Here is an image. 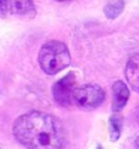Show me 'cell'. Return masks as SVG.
Masks as SVG:
<instances>
[{"mask_svg":"<svg viewBox=\"0 0 139 149\" xmlns=\"http://www.w3.org/2000/svg\"><path fill=\"white\" fill-rule=\"evenodd\" d=\"M13 135L27 149H62L65 144L63 125L57 118L39 111L19 116Z\"/></svg>","mask_w":139,"mask_h":149,"instance_id":"obj_1","label":"cell"},{"mask_svg":"<svg viewBox=\"0 0 139 149\" xmlns=\"http://www.w3.org/2000/svg\"><path fill=\"white\" fill-rule=\"evenodd\" d=\"M38 60L44 72L53 75L70 65L71 54L63 42L50 40L40 48Z\"/></svg>","mask_w":139,"mask_h":149,"instance_id":"obj_2","label":"cell"},{"mask_svg":"<svg viewBox=\"0 0 139 149\" xmlns=\"http://www.w3.org/2000/svg\"><path fill=\"white\" fill-rule=\"evenodd\" d=\"M106 94L98 85L88 84L75 88L73 93V100L79 108L91 110L98 108L103 102Z\"/></svg>","mask_w":139,"mask_h":149,"instance_id":"obj_3","label":"cell"},{"mask_svg":"<svg viewBox=\"0 0 139 149\" xmlns=\"http://www.w3.org/2000/svg\"><path fill=\"white\" fill-rule=\"evenodd\" d=\"M75 82H76L75 73L71 72L54 84L52 88V94L58 104L62 106H69L71 104V100L73 99L74 89H75L74 88Z\"/></svg>","mask_w":139,"mask_h":149,"instance_id":"obj_4","label":"cell"},{"mask_svg":"<svg viewBox=\"0 0 139 149\" xmlns=\"http://www.w3.org/2000/svg\"><path fill=\"white\" fill-rule=\"evenodd\" d=\"M6 11L13 15H22L32 19L36 15V9L32 0H1V15Z\"/></svg>","mask_w":139,"mask_h":149,"instance_id":"obj_5","label":"cell"},{"mask_svg":"<svg viewBox=\"0 0 139 149\" xmlns=\"http://www.w3.org/2000/svg\"><path fill=\"white\" fill-rule=\"evenodd\" d=\"M113 91V104H112V110L114 112H120L125 107L128 97H129V91L125 84L122 81H116L112 87Z\"/></svg>","mask_w":139,"mask_h":149,"instance_id":"obj_6","label":"cell"},{"mask_svg":"<svg viewBox=\"0 0 139 149\" xmlns=\"http://www.w3.org/2000/svg\"><path fill=\"white\" fill-rule=\"evenodd\" d=\"M125 75L131 88L139 93V54H134L129 58L125 69Z\"/></svg>","mask_w":139,"mask_h":149,"instance_id":"obj_7","label":"cell"},{"mask_svg":"<svg viewBox=\"0 0 139 149\" xmlns=\"http://www.w3.org/2000/svg\"><path fill=\"white\" fill-rule=\"evenodd\" d=\"M124 10V0H109L104 7V14L108 19H115Z\"/></svg>","mask_w":139,"mask_h":149,"instance_id":"obj_8","label":"cell"},{"mask_svg":"<svg viewBox=\"0 0 139 149\" xmlns=\"http://www.w3.org/2000/svg\"><path fill=\"white\" fill-rule=\"evenodd\" d=\"M123 119L120 116H113L109 121V132H110V139L112 141H116L120 138L121 131H122Z\"/></svg>","mask_w":139,"mask_h":149,"instance_id":"obj_9","label":"cell"},{"mask_svg":"<svg viewBox=\"0 0 139 149\" xmlns=\"http://www.w3.org/2000/svg\"><path fill=\"white\" fill-rule=\"evenodd\" d=\"M135 147H136V149H139V136L137 137V139H136V141H135Z\"/></svg>","mask_w":139,"mask_h":149,"instance_id":"obj_10","label":"cell"},{"mask_svg":"<svg viewBox=\"0 0 139 149\" xmlns=\"http://www.w3.org/2000/svg\"><path fill=\"white\" fill-rule=\"evenodd\" d=\"M97 149H102V148H101V146H98V148Z\"/></svg>","mask_w":139,"mask_h":149,"instance_id":"obj_11","label":"cell"},{"mask_svg":"<svg viewBox=\"0 0 139 149\" xmlns=\"http://www.w3.org/2000/svg\"><path fill=\"white\" fill-rule=\"evenodd\" d=\"M58 1H67V0H58Z\"/></svg>","mask_w":139,"mask_h":149,"instance_id":"obj_12","label":"cell"}]
</instances>
